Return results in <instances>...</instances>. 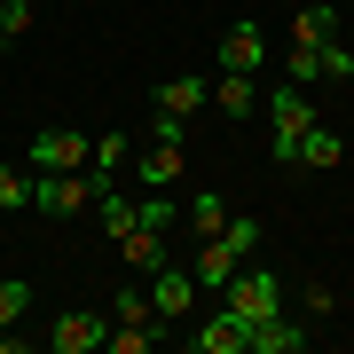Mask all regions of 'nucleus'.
Instances as JSON below:
<instances>
[{
	"instance_id": "obj_1",
	"label": "nucleus",
	"mask_w": 354,
	"mask_h": 354,
	"mask_svg": "<svg viewBox=\"0 0 354 354\" xmlns=\"http://www.w3.org/2000/svg\"><path fill=\"white\" fill-rule=\"evenodd\" d=\"M315 127V102H307L299 79H283V87H268V150H276V165H291V150H299V134Z\"/></svg>"
},
{
	"instance_id": "obj_2",
	"label": "nucleus",
	"mask_w": 354,
	"mask_h": 354,
	"mask_svg": "<svg viewBox=\"0 0 354 354\" xmlns=\"http://www.w3.org/2000/svg\"><path fill=\"white\" fill-rule=\"evenodd\" d=\"M102 189H111V181H102V174H87V165H79V174H32V205H39V213H55V221L87 213Z\"/></svg>"
},
{
	"instance_id": "obj_3",
	"label": "nucleus",
	"mask_w": 354,
	"mask_h": 354,
	"mask_svg": "<svg viewBox=\"0 0 354 354\" xmlns=\"http://www.w3.org/2000/svg\"><path fill=\"white\" fill-rule=\"evenodd\" d=\"M221 299H228V315H244V330H252L260 315H283V283L268 276V268H236Z\"/></svg>"
},
{
	"instance_id": "obj_4",
	"label": "nucleus",
	"mask_w": 354,
	"mask_h": 354,
	"mask_svg": "<svg viewBox=\"0 0 354 354\" xmlns=\"http://www.w3.org/2000/svg\"><path fill=\"white\" fill-rule=\"evenodd\" d=\"M87 142H95V134H71V127H39V134L24 142V165H32V174H79V165H87Z\"/></svg>"
},
{
	"instance_id": "obj_5",
	"label": "nucleus",
	"mask_w": 354,
	"mask_h": 354,
	"mask_svg": "<svg viewBox=\"0 0 354 354\" xmlns=\"http://www.w3.org/2000/svg\"><path fill=\"white\" fill-rule=\"evenodd\" d=\"M150 299H158V323H165V330L189 323V307H197V268L158 260V268H150Z\"/></svg>"
},
{
	"instance_id": "obj_6",
	"label": "nucleus",
	"mask_w": 354,
	"mask_h": 354,
	"mask_svg": "<svg viewBox=\"0 0 354 354\" xmlns=\"http://www.w3.org/2000/svg\"><path fill=\"white\" fill-rule=\"evenodd\" d=\"M102 339H111V315H95V307H71V315H55L48 323V354H95Z\"/></svg>"
},
{
	"instance_id": "obj_7",
	"label": "nucleus",
	"mask_w": 354,
	"mask_h": 354,
	"mask_svg": "<svg viewBox=\"0 0 354 354\" xmlns=\"http://www.w3.org/2000/svg\"><path fill=\"white\" fill-rule=\"evenodd\" d=\"M315 346V323H299L283 307V315H260L252 330H244V354H307Z\"/></svg>"
},
{
	"instance_id": "obj_8",
	"label": "nucleus",
	"mask_w": 354,
	"mask_h": 354,
	"mask_svg": "<svg viewBox=\"0 0 354 354\" xmlns=\"http://www.w3.org/2000/svg\"><path fill=\"white\" fill-rule=\"evenodd\" d=\"M134 174H142V189H174V181H181V142L174 134H150V150L134 158Z\"/></svg>"
},
{
	"instance_id": "obj_9",
	"label": "nucleus",
	"mask_w": 354,
	"mask_h": 354,
	"mask_svg": "<svg viewBox=\"0 0 354 354\" xmlns=\"http://www.w3.org/2000/svg\"><path fill=\"white\" fill-rule=\"evenodd\" d=\"M260 64H268L260 24H228V32H221V71H252V79H260Z\"/></svg>"
},
{
	"instance_id": "obj_10",
	"label": "nucleus",
	"mask_w": 354,
	"mask_h": 354,
	"mask_svg": "<svg viewBox=\"0 0 354 354\" xmlns=\"http://www.w3.org/2000/svg\"><path fill=\"white\" fill-rule=\"evenodd\" d=\"M111 323H118V330H150V339H165V323H158V299H150V283H118V307H111Z\"/></svg>"
},
{
	"instance_id": "obj_11",
	"label": "nucleus",
	"mask_w": 354,
	"mask_h": 354,
	"mask_svg": "<svg viewBox=\"0 0 354 354\" xmlns=\"http://www.w3.org/2000/svg\"><path fill=\"white\" fill-rule=\"evenodd\" d=\"M189 346H197V354H244V315H228V307L205 315V323L189 330Z\"/></svg>"
},
{
	"instance_id": "obj_12",
	"label": "nucleus",
	"mask_w": 354,
	"mask_h": 354,
	"mask_svg": "<svg viewBox=\"0 0 354 354\" xmlns=\"http://www.w3.org/2000/svg\"><path fill=\"white\" fill-rule=\"evenodd\" d=\"M205 102H213V79H165V87H158V111L165 118H197Z\"/></svg>"
},
{
	"instance_id": "obj_13",
	"label": "nucleus",
	"mask_w": 354,
	"mask_h": 354,
	"mask_svg": "<svg viewBox=\"0 0 354 354\" xmlns=\"http://www.w3.org/2000/svg\"><path fill=\"white\" fill-rule=\"evenodd\" d=\"M111 244L127 252V268H134V276H150V268L165 260V228H142V221L127 228V236H111Z\"/></svg>"
},
{
	"instance_id": "obj_14",
	"label": "nucleus",
	"mask_w": 354,
	"mask_h": 354,
	"mask_svg": "<svg viewBox=\"0 0 354 354\" xmlns=\"http://www.w3.org/2000/svg\"><path fill=\"white\" fill-rule=\"evenodd\" d=\"M236 268H244V260L228 252L221 236H205V244H197V291H228V276H236Z\"/></svg>"
},
{
	"instance_id": "obj_15",
	"label": "nucleus",
	"mask_w": 354,
	"mask_h": 354,
	"mask_svg": "<svg viewBox=\"0 0 354 354\" xmlns=\"http://www.w3.org/2000/svg\"><path fill=\"white\" fill-rule=\"evenodd\" d=\"M291 165H315V174H330V165H346V142L330 134V127H307L299 150H291Z\"/></svg>"
},
{
	"instance_id": "obj_16",
	"label": "nucleus",
	"mask_w": 354,
	"mask_h": 354,
	"mask_svg": "<svg viewBox=\"0 0 354 354\" xmlns=\"http://www.w3.org/2000/svg\"><path fill=\"white\" fill-rule=\"evenodd\" d=\"M330 32H339V8H330V0H307V8L291 16V39H299V48H323Z\"/></svg>"
},
{
	"instance_id": "obj_17",
	"label": "nucleus",
	"mask_w": 354,
	"mask_h": 354,
	"mask_svg": "<svg viewBox=\"0 0 354 354\" xmlns=\"http://www.w3.org/2000/svg\"><path fill=\"white\" fill-rule=\"evenodd\" d=\"M213 102H221L228 118H252V71H221L213 79Z\"/></svg>"
},
{
	"instance_id": "obj_18",
	"label": "nucleus",
	"mask_w": 354,
	"mask_h": 354,
	"mask_svg": "<svg viewBox=\"0 0 354 354\" xmlns=\"http://www.w3.org/2000/svg\"><path fill=\"white\" fill-rule=\"evenodd\" d=\"M95 221H102V228H111V236H127V228L142 221V205H134L127 189H102V197H95Z\"/></svg>"
},
{
	"instance_id": "obj_19",
	"label": "nucleus",
	"mask_w": 354,
	"mask_h": 354,
	"mask_svg": "<svg viewBox=\"0 0 354 354\" xmlns=\"http://www.w3.org/2000/svg\"><path fill=\"white\" fill-rule=\"evenodd\" d=\"M221 244H228L236 260H252V252H260V213H228V221H221Z\"/></svg>"
},
{
	"instance_id": "obj_20",
	"label": "nucleus",
	"mask_w": 354,
	"mask_h": 354,
	"mask_svg": "<svg viewBox=\"0 0 354 354\" xmlns=\"http://www.w3.org/2000/svg\"><path fill=\"white\" fill-rule=\"evenodd\" d=\"M221 221H228V197L197 189V197H189V228H197V244H205V236H221Z\"/></svg>"
},
{
	"instance_id": "obj_21",
	"label": "nucleus",
	"mask_w": 354,
	"mask_h": 354,
	"mask_svg": "<svg viewBox=\"0 0 354 354\" xmlns=\"http://www.w3.org/2000/svg\"><path fill=\"white\" fill-rule=\"evenodd\" d=\"M118 165H127V134H95V142H87V174H102V181H111Z\"/></svg>"
},
{
	"instance_id": "obj_22",
	"label": "nucleus",
	"mask_w": 354,
	"mask_h": 354,
	"mask_svg": "<svg viewBox=\"0 0 354 354\" xmlns=\"http://www.w3.org/2000/svg\"><path fill=\"white\" fill-rule=\"evenodd\" d=\"M32 205V165H0V213H24Z\"/></svg>"
},
{
	"instance_id": "obj_23",
	"label": "nucleus",
	"mask_w": 354,
	"mask_h": 354,
	"mask_svg": "<svg viewBox=\"0 0 354 354\" xmlns=\"http://www.w3.org/2000/svg\"><path fill=\"white\" fill-rule=\"evenodd\" d=\"M315 64H323V79H354V48H346L339 32H330L323 48H315Z\"/></svg>"
},
{
	"instance_id": "obj_24",
	"label": "nucleus",
	"mask_w": 354,
	"mask_h": 354,
	"mask_svg": "<svg viewBox=\"0 0 354 354\" xmlns=\"http://www.w3.org/2000/svg\"><path fill=\"white\" fill-rule=\"evenodd\" d=\"M24 307H32V283L0 276V323H24Z\"/></svg>"
},
{
	"instance_id": "obj_25",
	"label": "nucleus",
	"mask_w": 354,
	"mask_h": 354,
	"mask_svg": "<svg viewBox=\"0 0 354 354\" xmlns=\"http://www.w3.org/2000/svg\"><path fill=\"white\" fill-rule=\"evenodd\" d=\"M174 221H181V205H165V189L142 197V228H174Z\"/></svg>"
},
{
	"instance_id": "obj_26",
	"label": "nucleus",
	"mask_w": 354,
	"mask_h": 354,
	"mask_svg": "<svg viewBox=\"0 0 354 354\" xmlns=\"http://www.w3.org/2000/svg\"><path fill=\"white\" fill-rule=\"evenodd\" d=\"M283 71L299 79V87H307V79H323V64H315V48H299V39H291V55H283Z\"/></svg>"
},
{
	"instance_id": "obj_27",
	"label": "nucleus",
	"mask_w": 354,
	"mask_h": 354,
	"mask_svg": "<svg viewBox=\"0 0 354 354\" xmlns=\"http://www.w3.org/2000/svg\"><path fill=\"white\" fill-rule=\"evenodd\" d=\"M299 307H307V323H323L330 307H339V291H330V283H307V291H299Z\"/></svg>"
},
{
	"instance_id": "obj_28",
	"label": "nucleus",
	"mask_w": 354,
	"mask_h": 354,
	"mask_svg": "<svg viewBox=\"0 0 354 354\" xmlns=\"http://www.w3.org/2000/svg\"><path fill=\"white\" fill-rule=\"evenodd\" d=\"M102 346H111V354H150L158 339H150V330H118V323H111V339H102Z\"/></svg>"
},
{
	"instance_id": "obj_29",
	"label": "nucleus",
	"mask_w": 354,
	"mask_h": 354,
	"mask_svg": "<svg viewBox=\"0 0 354 354\" xmlns=\"http://www.w3.org/2000/svg\"><path fill=\"white\" fill-rule=\"evenodd\" d=\"M0 32H8V39L32 32V0H0Z\"/></svg>"
},
{
	"instance_id": "obj_30",
	"label": "nucleus",
	"mask_w": 354,
	"mask_h": 354,
	"mask_svg": "<svg viewBox=\"0 0 354 354\" xmlns=\"http://www.w3.org/2000/svg\"><path fill=\"white\" fill-rule=\"evenodd\" d=\"M0 39H8V32H0Z\"/></svg>"
}]
</instances>
